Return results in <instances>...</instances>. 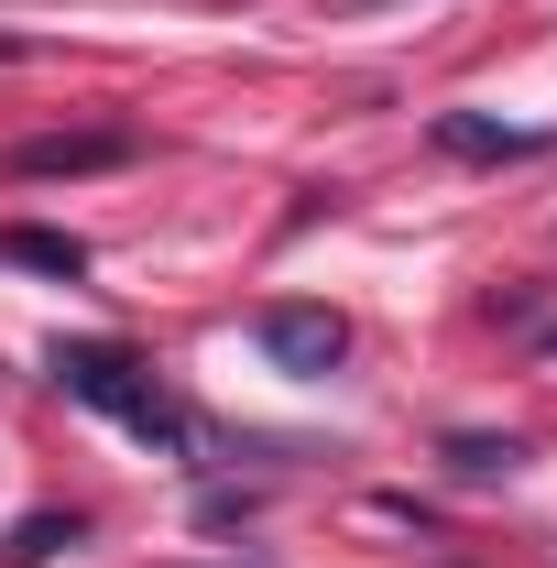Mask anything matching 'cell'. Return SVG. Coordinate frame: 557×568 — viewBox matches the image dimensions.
I'll list each match as a JSON object with an SVG mask.
<instances>
[{"label":"cell","mask_w":557,"mask_h":568,"mask_svg":"<svg viewBox=\"0 0 557 568\" xmlns=\"http://www.w3.org/2000/svg\"><path fill=\"white\" fill-rule=\"evenodd\" d=\"M44 372H55V394H67V405H99L110 426H132L142 448H164V459H186V448H198L186 405H175V394L153 383V361L121 351V339H55Z\"/></svg>","instance_id":"6da1fadb"},{"label":"cell","mask_w":557,"mask_h":568,"mask_svg":"<svg viewBox=\"0 0 557 568\" xmlns=\"http://www.w3.org/2000/svg\"><path fill=\"white\" fill-rule=\"evenodd\" d=\"M142 142L132 132H33L0 153V175H22V186H55V175H121Z\"/></svg>","instance_id":"7a4b0ae2"},{"label":"cell","mask_w":557,"mask_h":568,"mask_svg":"<svg viewBox=\"0 0 557 568\" xmlns=\"http://www.w3.org/2000/svg\"><path fill=\"white\" fill-rule=\"evenodd\" d=\"M263 361L295 372V383H317V372L350 361V317L340 306H263Z\"/></svg>","instance_id":"3957f363"},{"label":"cell","mask_w":557,"mask_h":568,"mask_svg":"<svg viewBox=\"0 0 557 568\" xmlns=\"http://www.w3.org/2000/svg\"><path fill=\"white\" fill-rule=\"evenodd\" d=\"M437 153H459V164H525V153H557V132H525V121H492V110H437L426 121Z\"/></svg>","instance_id":"277c9868"},{"label":"cell","mask_w":557,"mask_h":568,"mask_svg":"<svg viewBox=\"0 0 557 568\" xmlns=\"http://www.w3.org/2000/svg\"><path fill=\"white\" fill-rule=\"evenodd\" d=\"M0 263H22V274H55V284H77V274H88V241H77V230H33V219H11V230H0Z\"/></svg>","instance_id":"5b68a950"},{"label":"cell","mask_w":557,"mask_h":568,"mask_svg":"<svg viewBox=\"0 0 557 568\" xmlns=\"http://www.w3.org/2000/svg\"><path fill=\"white\" fill-rule=\"evenodd\" d=\"M77 536H88V514H22V525H11V547H0V558H11V568H44V558H67Z\"/></svg>","instance_id":"8992f818"},{"label":"cell","mask_w":557,"mask_h":568,"mask_svg":"<svg viewBox=\"0 0 557 568\" xmlns=\"http://www.w3.org/2000/svg\"><path fill=\"white\" fill-rule=\"evenodd\" d=\"M448 470L492 481V470H525V448H514V437H448Z\"/></svg>","instance_id":"52a82bcc"},{"label":"cell","mask_w":557,"mask_h":568,"mask_svg":"<svg viewBox=\"0 0 557 568\" xmlns=\"http://www.w3.org/2000/svg\"><path fill=\"white\" fill-rule=\"evenodd\" d=\"M536 361H557V328H547V339H536Z\"/></svg>","instance_id":"ba28073f"}]
</instances>
